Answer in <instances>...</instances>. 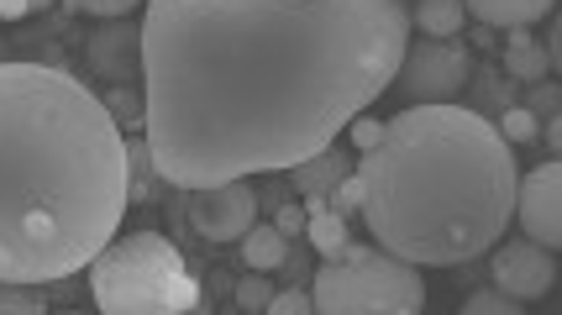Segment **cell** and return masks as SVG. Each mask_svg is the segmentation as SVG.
I'll return each instance as SVG.
<instances>
[{"mask_svg":"<svg viewBox=\"0 0 562 315\" xmlns=\"http://www.w3.org/2000/svg\"><path fill=\"white\" fill-rule=\"evenodd\" d=\"M405 43V0H147L153 169L173 190L290 173L390 90Z\"/></svg>","mask_w":562,"mask_h":315,"instance_id":"1","label":"cell"},{"mask_svg":"<svg viewBox=\"0 0 562 315\" xmlns=\"http://www.w3.org/2000/svg\"><path fill=\"white\" fill-rule=\"evenodd\" d=\"M126 216V137L105 100L53 64H0V279L58 284Z\"/></svg>","mask_w":562,"mask_h":315,"instance_id":"2","label":"cell"},{"mask_svg":"<svg viewBox=\"0 0 562 315\" xmlns=\"http://www.w3.org/2000/svg\"><path fill=\"white\" fill-rule=\"evenodd\" d=\"M373 247L416 268H458L490 252L515 216V164L499 126L468 105H405L358 158Z\"/></svg>","mask_w":562,"mask_h":315,"instance_id":"3","label":"cell"},{"mask_svg":"<svg viewBox=\"0 0 562 315\" xmlns=\"http://www.w3.org/2000/svg\"><path fill=\"white\" fill-rule=\"evenodd\" d=\"M90 294L105 315H184L200 305V284L184 252L158 232L111 237L90 258Z\"/></svg>","mask_w":562,"mask_h":315,"instance_id":"4","label":"cell"},{"mask_svg":"<svg viewBox=\"0 0 562 315\" xmlns=\"http://www.w3.org/2000/svg\"><path fill=\"white\" fill-rule=\"evenodd\" d=\"M311 311L321 315H420L426 290L420 268L394 258L384 247L347 243L331 252L311 279Z\"/></svg>","mask_w":562,"mask_h":315,"instance_id":"5","label":"cell"},{"mask_svg":"<svg viewBox=\"0 0 562 315\" xmlns=\"http://www.w3.org/2000/svg\"><path fill=\"white\" fill-rule=\"evenodd\" d=\"M468 79H473V53L452 37H431V43H405L390 90H400L411 105H447L463 95Z\"/></svg>","mask_w":562,"mask_h":315,"instance_id":"6","label":"cell"},{"mask_svg":"<svg viewBox=\"0 0 562 315\" xmlns=\"http://www.w3.org/2000/svg\"><path fill=\"white\" fill-rule=\"evenodd\" d=\"M490 273H494V290H505L520 305H531V300H541L558 284V258H552V247L531 243V237H505V243L490 247Z\"/></svg>","mask_w":562,"mask_h":315,"instance_id":"7","label":"cell"},{"mask_svg":"<svg viewBox=\"0 0 562 315\" xmlns=\"http://www.w3.org/2000/svg\"><path fill=\"white\" fill-rule=\"evenodd\" d=\"M195 205H190V226H195L205 243H243V232L258 221V194H252V179H226V184H211V190H190Z\"/></svg>","mask_w":562,"mask_h":315,"instance_id":"8","label":"cell"},{"mask_svg":"<svg viewBox=\"0 0 562 315\" xmlns=\"http://www.w3.org/2000/svg\"><path fill=\"white\" fill-rule=\"evenodd\" d=\"M515 216H520V232L531 243L552 247V252L562 247V164L558 158L515 179Z\"/></svg>","mask_w":562,"mask_h":315,"instance_id":"9","label":"cell"},{"mask_svg":"<svg viewBox=\"0 0 562 315\" xmlns=\"http://www.w3.org/2000/svg\"><path fill=\"white\" fill-rule=\"evenodd\" d=\"M90 69L100 79H116V85L143 79V26H132L126 16L100 26L95 37H90Z\"/></svg>","mask_w":562,"mask_h":315,"instance_id":"10","label":"cell"},{"mask_svg":"<svg viewBox=\"0 0 562 315\" xmlns=\"http://www.w3.org/2000/svg\"><path fill=\"white\" fill-rule=\"evenodd\" d=\"M358 169L352 158H347L342 147L331 143V147H321V153H311V158H300L290 169V179H294V194H326L331 200V190L342 184L347 173Z\"/></svg>","mask_w":562,"mask_h":315,"instance_id":"11","label":"cell"},{"mask_svg":"<svg viewBox=\"0 0 562 315\" xmlns=\"http://www.w3.org/2000/svg\"><path fill=\"white\" fill-rule=\"evenodd\" d=\"M558 0H463L468 16H479V26H531L552 11Z\"/></svg>","mask_w":562,"mask_h":315,"instance_id":"12","label":"cell"},{"mask_svg":"<svg viewBox=\"0 0 562 315\" xmlns=\"http://www.w3.org/2000/svg\"><path fill=\"white\" fill-rule=\"evenodd\" d=\"M290 258V237L279 232V226H263V221H252L243 232V263L258 268V273H273V268H284Z\"/></svg>","mask_w":562,"mask_h":315,"instance_id":"13","label":"cell"},{"mask_svg":"<svg viewBox=\"0 0 562 315\" xmlns=\"http://www.w3.org/2000/svg\"><path fill=\"white\" fill-rule=\"evenodd\" d=\"M505 74L526 79V85H537V79H547V74H552V64H547V48H541V43H531V32H526V26H510Z\"/></svg>","mask_w":562,"mask_h":315,"instance_id":"14","label":"cell"},{"mask_svg":"<svg viewBox=\"0 0 562 315\" xmlns=\"http://www.w3.org/2000/svg\"><path fill=\"white\" fill-rule=\"evenodd\" d=\"M463 0H416L411 5V26H420L426 37H458L463 32Z\"/></svg>","mask_w":562,"mask_h":315,"instance_id":"15","label":"cell"},{"mask_svg":"<svg viewBox=\"0 0 562 315\" xmlns=\"http://www.w3.org/2000/svg\"><path fill=\"white\" fill-rule=\"evenodd\" d=\"M153 179H158V169H153V153H147L143 137H132V143H126V205H143V200H153Z\"/></svg>","mask_w":562,"mask_h":315,"instance_id":"16","label":"cell"},{"mask_svg":"<svg viewBox=\"0 0 562 315\" xmlns=\"http://www.w3.org/2000/svg\"><path fill=\"white\" fill-rule=\"evenodd\" d=\"M305 237H311V247L326 252V258L352 243V237H347V216H337V211H316V216L305 221Z\"/></svg>","mask_w":562,"mask_h":315,"instance_id":"17","label":"cell"},{"mask_svg":"<svg viewBox=\"0 0 562 315\" xmlns=\"http://www.w3.org/2000/svg\"><path fill=\"white\" fill-rule=\"evenodd\" d=\"M43 294L37 284H16V279H0V315H43Z\"/></svg>","mask_w":562,"mask_h":315,"instance_id":"18","label":"cell"},{"mask_svg":"<svg viewBox=\"0 0 562 315\" xmlns=\"http://www.w3.org/2000/svg\"><path fill=\"white\" fill-rule=\"evenodd\" d=\"M494 126H499V137H505L510 147L537 143V132H541V122L531 116V111H526V105H505V116H499Z\"/></svg>","mask_w":562,"mask_h":315,"instance_id":"19","label":"cell"},{"mask_svg":"<svg viewBox=\"0 0 562 315\" xmlns=\"http://www.w3.org/2000/svg\"><path fill=\"white\" fill-rule=\"evenodd\" d=\"M269 300H273L269 273H258V268H247V279H243V284H237V311H247V315H263V311H269Z\"/></svg>","mask_w":562,"mask_h":315,"instance_id":"20","label":"cell"},{"mask_svg":"<svg viewBox=\"0 0 562 315\" xmlns=\"http://www.w3.org/2000/svg\"><path fill=\"white\" fill-rule=\"evenodd\" d=\"M520 311H526V305L505 290H479L463 300V315H520Z\"/></svg>","mask_w":562,"mask_h":315,"instance_id":"21","label":"cell"},{"mask_svg":"<svg viewBox=\"0 0 562 315\" xmlns=\"http://www.w3.org/2000/svg\"><path fill=\"white\" fill-rule=\"evenodd\" d=\"M331 211H337V216H358V211H363V179H358V169L331 190Z\"/></svg>","mask_w":562,"mask_h":315,"instance_id":"22","label":"cell"},{"mask_svg":"<svg viewBox=\"0 0 562 315\" xmlns=\"http://www.w3.org/2000/svg\"><path fill=\"white\" fill-rule=\"evenodd\" d=\"M137 5H147V0H69V11H90V16H100V22L132 16Z\"/></svg>","mask_w":562,"mask_h":315,"instance_id":"23","label":"cell"},{"mask_svg":"<svg viewBox=\"0 0 562 315\" xmlns=\"http://www.w3.org/2000/svg\"><path fill=\"white\" fill-rule=\"evenodd\" d=\"M347 137H352V147H358V153H368V147L384 137V122H379L373 111H358V116L347 122Z\"/></svg>","mask_w":562,"mask_h":315,"instance_id":"24","label":"cell"},{"mask_svg":"<svg viewBox=\"0 0 562 315\" xmlns=\"http://www.w3.org/2000/svg\"><path fill=\"white\" fill-rule=\"evenodd\" d=\"M263 315H311V294H300V290H273V300H269V311Z\"/></svg>","mask_w":562,"mask_h":315,"instance_id":"25","label":"cell"},{"mask_svg":"<svg viewBox=\"0 0 562 315\" xmlns=\"http://www.w3.org/2000/svg\"><path fill=\"white\" fill-rule=\"evenodd\" d=\"M305 221H311V216H305V205H300V200H290V205L279 211V221H273V226H279V232L294 243V237H305Z\"/></svg>","mask_w":562,"mask_h":315,"instance_id":"26","label":"cell"},{"mask_svg":"<svg viewBox=\"0 0 562 315\" xmlns=\"http://www.w3.org/2000/svg\"><path fill=\"white\" fill-rule=\"evenodd\" d=\"M526 111H531V116H558V85H541L537 79V90H531V105H526Z\"/></svg>","mask_w":562,"mask_h":315,"instance_id":"27","label":"cell"},{"mask_svg":"<svg viewBox=\"0 0 562 315\" xmlns=\"http://www.w3.org/2000/svg\"><path fill=\"white\" fill-rule=\"evenodd\" d=\"M32 16V0H0V22H22Z\"/></svg>","mask_w":562,"mask_h":315,"instance_id":"28","label":"cell"},{"mask_svg":"<svg viewBox=\"0 0 562 315\" xmlns=\"http://www.w3.org/2000/svg\"><path fill=\"white\" fill-rule=\"evenodd\" d=\"M48 5H53V0H32V11H48Z\"/></svg>","mask_w":562,"mask_h":315,"instance_id":"29","label":"cell"}]
</instances>
